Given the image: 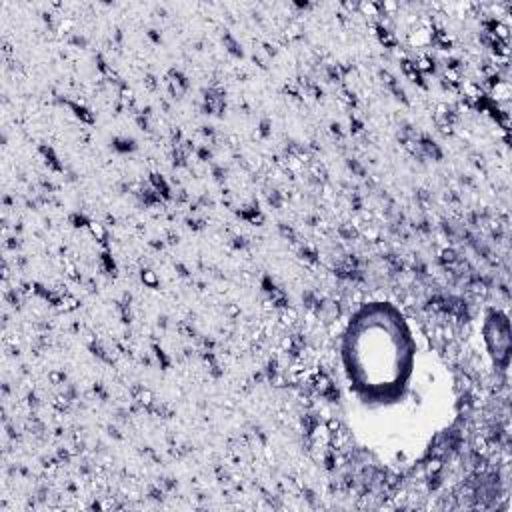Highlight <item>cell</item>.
<instances>
[{
  "label": "cell",
  "instance_id": "6da1fadb",
  "mask_svg": "<svg viewBox=\"0 0 512 512\" xmlns=\"http://www.w3.org/2000/svg\"><path fill=\"white\" fill-rule=\"evenodd\" d=\"M416 340L404 314L388 302L354 312L342 336V366L352 394L368 408L406 400L416 372Z\"/></svg>",
  "mask_w": 512,
  "mask_h": 512
}]
</instances>
